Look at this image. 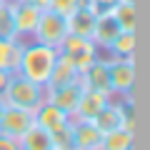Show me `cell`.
Instances as JSON below:
<instances>
[{"instance_id":"27","label":"cell","mask_w":150,"mask_h":150,"mask_svg":"<svg viewBox=\"0 0 150 150\" xmlns=\"http://www.w3.org/2000/svg\"><path fill=\"white\" fill-rule=\"evenodd\" d=\"M0 150H18V140L8 138V135H0Z\"/></svg>"},{"instance_id":"29","label":"cell","mask_w":150,"mask_h":150,"mask_svg":"<svg viewBox=\"0 0 150 150\" xmlns=\"http://www.w3.org/2000/svg\"><path fill=\"white\" fill-rule=\"evenodd\" d=\"M3 108H5V103H3V98H0V112H3Z\"/></svg>"},{"instance_id":"12","label":"cell","mask_w":150,"mask_h":150,"mask_svg":"<svg viewBox=\"0 0 150 150\" xmlns=\"http://www.w3.org/2000/svg\"><path fill=\"white\" fill-rule=\"evenodd\" d=\"M68 20V35H78V38H90L93 40V30H95V20L98 18L88 10L85 5H78L75 10H70L65 15Z\"/></svg>"},{"instance_id":"21","label":"cell","mask_w":150,"mask_h":150,"mask_svg":"<svg viewBox=\"0 0 150 150\" xmlns=\"http://www.w3.org/2000/svg\"><path fill=\"white\" fill-rule=\"evenodd\" d=\"M112 20L120 25V30H135L138 23V13H135V3L125 0V3H115V8L110 10Z\"/></svg>"},{"instance_id":"30","label":"cell","mask_w":150,"mask_h":150,"mask_svg":"<svg viewBox=\"0 0 150 150\" xmlns=\"http://www.w3.org/2000/svg\"><path fill=\"white\" fill-rule=\"evenodd\" d=\"M78 150H93V148H78Z\"/></svg>"},{"instance_id":"28","label":"cell","mask_w":150,"mask_h":150,"mask_svg":"<svg viewBox=\"0 0 150 150\" xmlns=\"http://www.w3.org/2000/svg\"><path fill=\"white\" fill-rule=\"evenodd\" d=\"M25 3H30V5L40 8V10H45V8H48V0H25Z\"/></svg>"},{"instance_id":"6","label":"cell","mask_w":150,"mask_h":150,"mask_svg":"<svg viewBox=\"0 0 150 150\" xmlns=\"http://www.w3.org/2000/svg\"><path fill=\"white\" fill-rule=\"evenodd\" d=\"M10 3V10H13V23H15V33H18V40L23 38H33V30L38 25V18H40V8L30 5L25 0H8Z\"/></svg>"},{"instance_id":"2","label":"cell","mask_w":150,"mask_h":150,"mask_svg":"<svg viewBox=\"0 0 150 150\" xmlns=\"http://www.w3.org/2000/svg\"><path fill=\"white\" fill-rule=\"evenodd\" d=\"M43 100H45V88L28 80V78H23V75H13L5 93H3V103L5 105L20 108V110H30V112Z\"/></svg>"},{"instance_id":"19","label":"cell","mask_w":150,"mask_h":150,"mask_svg":"<svg viewBox=\"0 0 150 150\" xmlns=\"http://www.w3.org/2000/svg\"><path fill=\"white\" fill-rule=\"evenodd\" d=\"M110 58H133L135 53V30H120L118 38L105 48Z\"/></svg>"},{"instance_id":"17","label":"cell","mask_w":150,"mask_h":150,"mask_svg":"<svg viewBox=\"0 0 150 150\" xmlns=\"http://www.w3.org/2000/svg\"><path fill=\"white\" fill-rule=\"evenodd\" d=\"M120 33V25L112 20V15H100L95 20V30H93V43L98 45L100 50H105L108 45L118 38Z\"/></svg>"},{"instance_id":"5","label":"cell","mask_w":150,"mask_h":150,"mask_svg":"<svg viewBox=\"0 0 150 150\" xmlns=\"http://www.w3.org/2000/svg\"><path fill=\"white\" fill-rule=\"evenodd\" d=\"M112 95H130L135 88V60L133 58H108Z\"/></svg>"},{"instance_id":"15","label":"cell","mask_w":150,"mask_h":150,"mask_svg":"<svg viewBox=\"0 0 150 150\" xmlns=\"http://www.w3.org/2000/svg\"><path fill=\"white\" fill-rule=\"evenodd\" d=\"M53 148H55L53 135L35 123L18 138V150H53Z\"/></svg>"},{"instance_id":"3","label":"cell","mask_w":150,"mask_h":150,"mask_svg":"<svg viewBox=\"0 0 150 150\" xmlns=\"http://www.w3.org/2000/svg\"><path fill=\"white\" fill-rule=\"evenodd\" d=\"M68 38V20L63 13H55L45 8L38 18V25L33 30V40L40 45H50V48H60L63 40Z\"/></svg>"},{"instance_id":"31","label":"cell","mask_w":150,"mask_h":150,"mask_svg":"<svg viewBox=\"0 0 150 150\" xmlns=\"http://www.w3.org/2000/svg\"><path fill=\"white\" fill-rule=\"evenodd\" d=\"M3 3H5V0H0V5H3Z\"/></svg>"},{"instance_id":"20","label":"cell","mask_w":150,"mask_h":150,"mask_svg":"<svg viewBox=\"0 0 150 150\" xmlns=\"http://www.w3.org/2000/svg\"><path fill=\"white\" fill-rule=\"evenodd\" d=\"M20 50H23V40H0V68L15 73Z\"/></svg>"},{"instance_id":"7","label":"cell","mask_w":150,"mask_h":150,"mask_svg":"<svg viewBox=\"0 0 150 150\" xmlns=\"http://www.w3.org/2000/svg\"><path fill=\"white\" fill-rule=\"evenodd\" d=\"M33 123H35V118H33L30 110H20V108L5 105L3 112H0V135H8V138L18 140Z\"/></svg>"},{"instance_id":"32","label":"cell","mask_w":150,"mask_h":150,"mask_svg":"<svg viewBox=\"0 0 150 150\" xmlns=\"http://www.w3.org/2000/svg\"><path fill=\"white\" fill-rule=\"evenodd\" d=\"M53 150H60V148H53Z\"/></svg>"},{"instance_id":"18","label":"cell","mask_w":150,"mask_h":150,"mask_svg":"<svg viewBox=\"0 0 150 150\" xmlns=\"http://www.w3.org/2000/svg\"><path fill=\"white\" fill-rule=\"evenodd\" d=\"M98 150H135V135L130 130H123V128L103 133V140H100Z\"/></svg>"},{"instance_id":"10","label":"cell","mask_w":150,"mask_h":150,"mask_svg":"<svg viewBox=\"0 0 150 150\" xmlns=\"http://www.w3.org/2000/svg\"><path fill=\"white\" fill-rule=\"evenodd\" d=\"M110 100H112V98L105 95V93H98V90H88V88H83L80 100H78V108H75L73 118H75V120H93Z\"/></svg>"},{"instance_id":"26","label":"cell","mask_w":150,"mask_h":150,"mask_svg":"<svg viewBox=\"0 0 150 150\" xmlns=\"http://www.w3.org/2000/svg\"><path fill=\"white\" fill-rule=\"evenodd\" d=\"M15 73H10V70H5V68H0V98H3V93H5V88H8V83H10V78Z\"/></svg>"},{"instance_id":"4","label":"cell","mask_w":150,"mask_h":150,"mask_svg":"<svg viewBox=\"0 0 150 150\" xmlns=\"http://www.w3.org/2000/svg\"><path fill=\"white\" fill-rule=\"evenodd\" d=\"M58 50H60V55H65L78 70H85L95 58H100V48L93 43L90 38H78V35H68Z\"/></svg>"},{"instance_id":"16","label":"cell","mask_w":150,"mask_h":150,"mask_svg":"<svg viewBox=\"0 0 150 150\" xmlns=\"http://www.w3.org/2000/svg\"><path fill=\"white\" fill-rule=\"evenodd\" d=\"M93 125H95L100 133H110V130L120 128L123 125V103H108L95 118H93Z\"/></svg>"},{"instance_id":"22","label":"cell","mask_w":150,"mask_h":150,"mask_svg":"<svg viewBox=\"0 0 150 150\" xmlns=\"http://www.w3.org/2000/svg\"><path fill=\"white\" fill-rule=\"evenodd\" d=\"M0 40H18L15 23H13V10H10L8 0L0 5Z\"/></svg>"},{"instance_id":"8","label":"cell","mask_w":150,"mask_h":150,"mask_svg":"<svg viewBox=\"0 0 150 150\" xmlns=\"http://www.w3.org/2000/svg\"><path fill=\"white\" fill-rule=\"evenodd\" d=\"M80 85L88 90H98L112 98V88H110V75H108V58H95L85 70H80Z\"/></svg>"},{"instance_id":"25","label":"cell","mask_w":150,"mask_h":150,"mask_svg":"<svg viewBox=\"0 0 150 150\" xmlns=\"http://www.w3.org/2000/svg\"><path fill=\"white\" fill-rule=\"evenodd\" d=\"M78 5H83V0H48V8L55 13H63V15H68L70 10H75Z\"/></svg>"},{"instance_id":"23","label":"cell","mask_w":150,"mask_h":150,"mask_svg":"<svg viewBox=\"0 0 150 150\" xmlns=\"http://www.w3.org/2000/svg\"><path fill=\"white\" fill-rule=\"evenodd\" d=\"M50 135H53L55 148H60V150H75V145H73V128H70V123L63 125V128H58L55 133H50Z\"/></svg>"},{"instance_id":"11","label":"cell","mask_w":150,"mask_h":150,"mask_svg":"<svg viewBox=\"0 0 150 150\" xmlns=\"http://www.w3.org/2000/svg\"><path fill=\"white\" fill-rule=\"evenodd\" d=\"M80 93H83V85H80V80H75L70 85L55 88V90H45V100H50L53 105H58L60 110H65L73 118L75 108H78V100H80Z\"/></svg>"},{"instance_id":"14","label":"cell","mask_w":150,"mask_h":150,"mask_svg":"<svg viewBox=\"0 0 150 150\" xmlns=\"http://www.w3.org/2000/svg\"><path fill=\"white\" fill-rule=\"evenodd\" d=\"M78 78H80V70L75 68L65 55H58L53 70H50V78H48V83H45V90H55V88L70 85V83H75Z\"/></svg>"},{"instance_id":"9","label":"cell","mask_w":150,"mask_h":150,"mask_svg":"<svg viewBox=\"0 0 150 150\" xmlns=\"http://www.w3.org/2000/svg\"><path fill=\"white\" fill-rule=\"evenodd\" d=\"M33 118H35V125H40V128H45L48 133H55L58 128H63V125H68L70 115L65 110H60L58 105H53L50 100H43L40 105L33 110Z\"/></svg>"},{"instance_id":"24","label":"cell","mask_w":150,"mask_h":150,"mask_svg":"<svg viewBox=\"0 0 150 150\" xmlns=\"http://www.w3.org/2000/svg\"><path fill=\"white\" fill-rule=\"evenodd\" d=\"M115 3H118V0H83V5H85L95 18L110 15V10L115 8Z\"/></svg>"},{"instance_id":"13","label":"cell","mask_w":150,"mask_h":150,"mask_svg":"<svg viewBox=\"0 0 150 150\" xmlns=\"http://www.w3.org/2000/svg\"><path fill=\"white\" fill-rule=\"evenodd\" d=\"M70 128H73V145L75 150L78 148H93L98 150L100 148V140H103V133L93 125V120H70Z\"/></svg>"},{"instance_id":"1","label":"cell","mask_w":150,"mask_h":150,"mask_svg":"<svg viewBox=\"0 0 150 150\" xmlns=\"http://www.w3.org/2000/svg\"><path fill=\"white\" fill-rule=\"evenodd\" d=\"M58 55H60L58 48L40 45V43H35V40H33V43H23L15 75H23V78H28V80H33V83H38V85L45 88Z\"/></svg>"}]
</instances>
